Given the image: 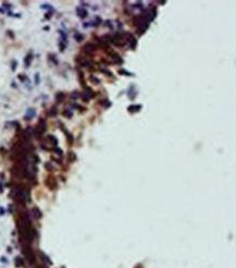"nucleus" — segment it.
Segmentation results:
<instances>
[{
  "instance_id": "nucleus-1",
  "label": "nucleus",
  "mask_w": 236,
  "mask_h": 268,
  "mask_svg": "<svg viewBox=\"0 0 236 268\" xmlns=\"http://www.w3.org/2000/svg\"><path fill=\"white\" fill-rule=\"evenodd\" d=\"M95 96V94H94V92L91 90V88H89V87H86L85 88V92H84V94H83V99H84L85 102H87V100H89L91 97H94Z\"/></svg>"
},
{
  "instance_id": "nucleus-2",
  "label": "nucleus",
  "mask_w": 236,
  "mask_h": 268,
  "mask_svg": "<svg viewBox=\"0 0 236 268\" xmlns=\"http://www.w3.org/2000/svg\"><path fill=\"white\" fill-rule=\"evenodd\" d=\"M126 42H127V44L129 45L131 49H135V48H136V45H137V40L135 39V38L132 36V35L127 34V39H126Z\"/></svg>"
},
{
  "instance_id": "nucleus-3",
  "label": "nucleus",
  "mask_w": 236,
  "mask_h": 268,
  "mask_svg": "<svg viewBox=\"0 0 236 268\" xmlns=\"http://www.w3.org/2000/svg\"><path fill=\"white\" fill-rule=\"evenodd\" d=\"M84 50L85 52H87V54H93V52H95L96 50V47L94 44H91V43H88V44H86L84 47Z\"/></svg>"
},
{
  "instance_id": "nucleus-4",
  "label": "nucleus",
  "mask_w": 236,
  "mask_h": 268,
  "mask_svg": "<svg viewBox=\"0 0 236 268\" xmlns=\"http://www.w3.org/2000/svg\"><path fill=\"white\" fill-rule=\"evenodd\" d=\"M76 12H77V15H79V17H87V11H86V9H84V8H77L76 9Z\"/></svg>"
},
{
  "instance_id": "nucleus-5",
  "label": "nucleus",
  "mask_w": 236,
  "mask_h": 268,
  "mask_svg": "<svg viewBox=\"0 0 236 268\" xmlns=\"http://www.w3.org/2000/svg\"><path fill=\"white\" fill-rule=\"evenodd\" d=\"M109 54H110V56H111V57H112V58H113V60H114V62H116V63H120V64H121L122 62H123V60H122V58H121V57H120V56H119V55L114 54V52H112V51H110Z\"/></svg>"
},
{
  "instance_id": "nucleus-6",
  "label": "nucleus",
  "mask_w": 236,
  "mask_h": 268,
  "mask_svg": "<svg viewBox=\"0 0 236 268\" xmlns=\"http://www.w3.org/2000/svg\"><path fill=\"white\" fill-rule=\"evenodd\" d=\"M35 115H36V112H35V109L31 108V109L27 110V113H26V116H25V119H26V120H29V119L34 118V117H35Z\"/></svg>"
},
{
  "instance_id": "nucleus-7",
  "label": "nucleus",
  "mask_w": 236,
  "mask_h": 268,
  "mask_svg": "<svg viewBox=\"0 0 236 268\" xmlns=\"http://www.w3.org/2000/svg\"><path fill=\"white\" fill-rule=\"evenodd\" d=\"M32 213H33V216L35 218H41V212H40L39 209L37 208V207H35V208H33V210H32Z\"/></svg>"
},
{
  "instance_id": "nucleus-8",
  "label": "nucleus",
  "mask_w": 236,
  "mask_h": 268,
  "mask_svg": "<svg viewBox=\"0 0 236 268\" xmlns=\"http://www.w3.org/2000/svg\"><path fill=\"white\" fill-rule=\"evenodd\" d=\"M79 64L82 65V67H89L90 65V62L88 61L87 59H81V60H79Z\"/></svg>"
},
{
  "instance_id": "nucleus-9",
  "label": "nucleus",
  "mask_w": 236,
  "mask_h": 268,
  "mask_svg": "<svg viewBox=\"0 0 236 268\" xmlns=\"http://www.w3.org/2000/svg\"><path fill=\"white\" fill-rule=\"evenodd\" d=\"M141 106H134V105H132V106H129L128 107V111L129 112H135V111H137V110H141Z\"/></svg>"
},
{
  "instance_id": "nucleus-10",
  "label": "nucleus",
  "mask_w": 236,
  "mask_h": 268,
  "mask_svg": "<svg viewBox=\"0 0 236 268\" xmlns=\"http://www.w3.org/2000/svg\"><path fill=\"white\" fill-rule=\"evenodd\" d=\"M32 58H33V56H32V54H28L27 56H26V58H25V65H26V67H28V65L31 64Z\"/></svg>"
},
{
  "instance_id": "nucleus-11",
  "label": "nucleus",
  "mask_w": 236,
  "mask_h": 268,
  "mask_svg": "<svg viewBox=\"0 0 236 268\" xmlns=\"http://www.w3.org/2000/svg\"><path fill=\"white\" fill-rule=\"evenodd\" d=\"M63 98H64V94L63 93H58L56 95V99H57V102H62L63 100Z\"/></svg>"
},
{
  "instance_id": "nucleus-12",
  "label": "nucleus",
  "mask_w": 236,
  "mask_h": 268,
  "mask_svg": "<svg viewBox=\"0 0 236 268\" xmlns=\"http://www.w3.org/2000/svg\"><path fill=\"white\" fill-rule=\"evenodd\" d=\"M48 140L52 143V144L54 145V146H57V144H58V141H57V138L54 137V136H52V135H49L48 136Z\"/></svg>"
},
{
  "instance_id": "nucleus-13",
  "label": "nucleus",
  "mask_w": 236,
  "mask_h": 268,
  "mask_svg": "<svg viewBox=\"0 0 236 268\" xmlns=\"http://www.w3.org/2000/svg\"><path fill=\"white\" fill-rule=\"evenodd\" d=\"M100 105L101 106H104V108H108L111 106V102H109V100H102V102H100Z\"/></svg>"
},
{
  "instance_id": "nucleus-14",
  "label": "nucleus",
  "mask_w": 236,
  "mask_h": 268,
  "mask_svg": "<svg viewBox=\"0 0 236 268\" xmlns=\"http://www.w3.org/2000/svg\"><path fill=\"white\" fill-rule=\"evenodd\" d=\"M15 265L17 266H22L23 265V262L20 257H15Z\"/></svg>"
},
{
  "instance_id": "nucleus-15",
  "label": "nucleus",
  "mask_w": 236,
  "mask_h": 268,
  "mask_svg": "<svg viewBox=\"0 0 236 268\" xmlns=\"http://www.w3.org/2000/svg\"><path fill=\"white\" fill-rule=\"evenodd\" d=\"M74 37H75V39L77 40V42H81V40H83V38H84V36L81 35V34H75Z\"/></svg>"
},
{
  "instance_id": "nucleus-16",
  "label": "nucleus",
  "mask_w": 236,
  "mask_h": 268,
  "mask_svg": "<svg viewBox=\"0 0 236 268\" xmlns=\"http://www.w3.org/2000/svg\"><path fill=\"white\" fill-rule=\"evenodd\" d=\"M63 116L67 117V118H71V117H72V112H71L70 110H65L64 112H63Z\"/></svg>"
},
{
  "instance_id": "nucleus-17",
  "label": "nucleus",
  "mask_w": 236,
  "mask_h": 268,
  "mask_svg": "<svg viewBox=\"0 0 236 268\" xmlns=\"http://www.w3.org/2000/svg\"><path fill=\"white\" fill-rule=\"evenodd\" d=\"M56 115H57V109L54 107H52L50 110V116H56Z\"/></svg>"
},
{
  "instance_id": "nucleus-18",
  "label": "nucleus",
  "mask_w": 236,
  "mask_h": 268,
  "mask_svg": "<svg viewBox=\"0 0 236 268\" xmlns=\"http://www.w3.org/2000/svg\"><path fill=\"white\" fill-rule=\"evenodd\" d=\"M35 83H36V84H39V74L38 73L35 75Z\"/></svg>"
},
{
  "instance_id": "nucleus-19",
  "label": "nucleus",
  "mask_w": 236,
  "mask_h": 268,
  "mask_svg": "<svg viewBox=\"0 0 236 268\" xmlns=\"http://www.w3.org/2000/svg\"><path fill=\"white\" fill-rule=\"evenodd\" d=\"M90 81H93V82H95V83H99V80H97L95 76H93V75L90 76Z\"/></svg>"
},
{
  "instance_id": "nucleus-20",
  "label": "nucleus",
  "mask_w": 236,
  "mask_h": 268,
  "mask_svg": "<svg viewBox=\"0 0 236 268\" xmlns=\"http://www.w3.org/2000/svg\"><path fill=\"white\" fill-rule=\"evenodd\" d=\"M120 73L126 74V75H132V73H129V72H127V71H124V70H121V71H120Z\"/></svg>"
},
{
  "instance_id": "nucleus-21",
  "label": "nucleus",
  "mask_w": 236,
  "mask_h": 268,
  "mask_svg": "<svg viewBox=\"0 0 236 268\" xmlns=\"http://www.w3.org/2000/svg\"><path fill=\"white\" fill-rule=\"evenodd\" d=\"M19 79H20L21 81H25L26 77H25V75H22V74H21V75H19Z\"/></svg>"
},
{
  "instance_id": "nucleus-22",
  "label": "nucleus",
  "mask_w": 236,
  "mask_h": 268,
  "mask_svg": "<svg viewBox=\"0 0 236 268\" xmlns=\"http://www.w3.org/2000/svg\"><path fill=\"white\" fill-rule=\"evenodd\" d=\"M15 67H17V61H14L13 63H12V70H15Z\"/></svg>"
},
{
  "instance_id": "nucleus-23",
  "label": "nucleus",
  "mask_w": 236,
  "mask_h": 268,
  "mask_svg": "<svg viewBox=\"0 0 236 268\" xmlns=\"http://www.w3.org/2000/svg\"><path fill=\"white\" fill-rule=\"evenodd\" d=\"M3 214H4V209L2 207H0V215H3Z\"/></svg>"
},
{
  "instance_id": "nucleus-24",
  "label": "nucleus",
  "mask_w": 236,
  "mask_h": 268,
  "mask_svg": "<svg viewBox=\"0 0 236 268\" xmlns=\"http://www.w3.org/2000/svg\"><path fill=\"white\" fill-rule=\"evenodd\" d=\"M76 94H77V93H73V95H72V96H71V97H72V98H77V97H79V96H77V95H76Z\"/></svg>"
}]
</instances>
